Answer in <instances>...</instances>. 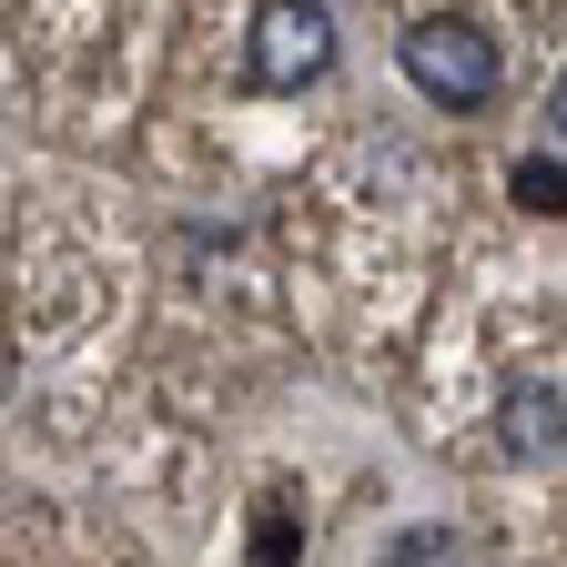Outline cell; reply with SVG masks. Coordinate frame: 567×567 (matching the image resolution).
<instances>
[{
	"mask_svg": "<svg viewBox=\"0 0 567 567\" xmlns=\"http://www.w3.org/2000/svg\"><path fill=\"white\" fill-rule=\"evenodd\" d=\"M557 193H567V173H557V153H547V163L527 153V163H517V203H527V213H557Z\"/></svg>",
	"mask_w": 567,
	"mask_h": 567,
	"instance_id": "cell-4",
	"label": "cell"
},
{
	"mask_svg": "<svg viewBox=\"0 0 567 567\" xmlns=\"http://www.w3.org/2000/svg\"><path fill=\"white\" fill-rule=\"evenodd\" d=\"M395 61H405V82L436 102V112H486V102H496V41H486L466 11H425V21L395 41Z\"/></svg>",
	"mask_w": 567,
	"mask_h": 567,
	"instance_id": "cell-1",
	"label": "cell"
},
{
	"mask_svg": "<svg viewBox=\"0 0 567 567\" xmlns=\"http://www.w3.org/2000/svg\"><path fill=\"white\" fill-rule=\"evenodd\" d=\"M496 446L507 456H557V375H517L507 385V405H496Z\"/></svg>",
	"mask_w": 567,
	"mask_h": 567,
	"instance_id": "cell-3",
	"label": "cell"
},
{
	"mask_svg": "<svg viewBox=\"0 0 567 567\" xmlns=\"http://www.w3.org/2000/svg\"><path fill=\"white\" fill-rule=\"evenodd\" d=\"M334 71V11L324 0H254L244 31V82L254 92H305Z\"/></svg>",
	"mask_w": 567,
	"mask_h": 567,
	"instance_id": "cell-2",
	"label": "cell"
}]
</instances>
